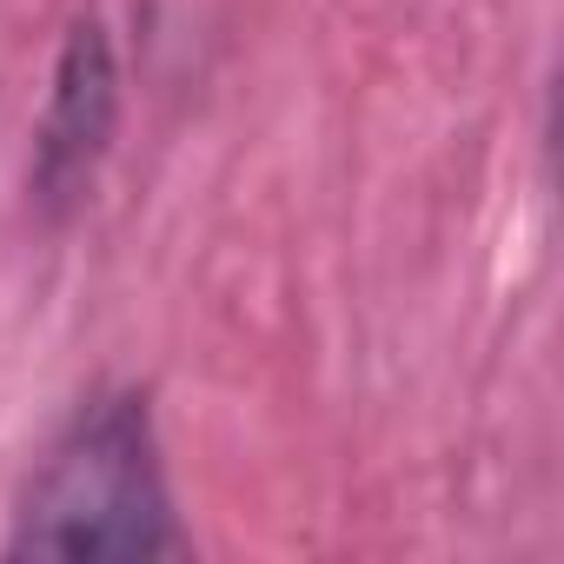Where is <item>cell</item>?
<instances>
[{"label":"cell","instance_id":"cell-2","mask_svg":"<svg viewBox=\"0 0 564 564\" xmlns=\"http://www.w3.org/2000/svg\"><path fill=\"white\" fill-rule=\"evenodd\" d=\"M120 107H127V74H120L113 28L100 14H74L47 67L34 153H28V206L41 226H67L94 199V180L120 133Z\"/></svg>","mask_w":564,"mask_h":564},{"label":"cell","instance_id":"cell-1","mask_svg":"<svg viewBox=\"0 0 564 564\" xmlns=\"http://www.w3.org/2000/svg\"><path fill=\"white\" fill-rule=\"evenodd\" d=\"M193 538L173 505L153 399L140 386H94L28 465L0 557L41 564H153L186 557Z\"/></svg>","mask_w":564,"mask_h":564}]
</instances>
